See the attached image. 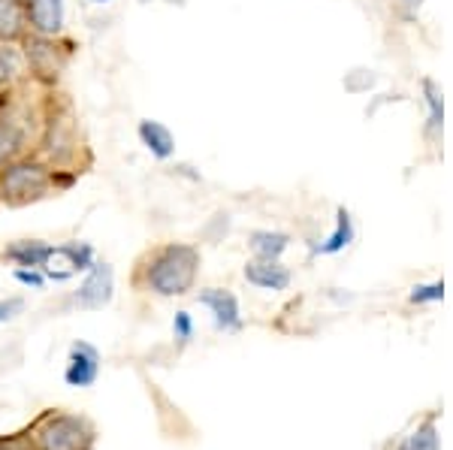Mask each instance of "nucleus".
<instances>
[{
    "instance_id": "2",
    "label": "nucleus",
    "mask_w": 453,
    "mask_h": 450,
    "mask_svg": "<svg viewBox=\"0 0 453 450\" xmlns=\"http://www.w3.org/2000/svg\"><path fill=\"white\" fill-rule=\"evenodd\" d=\"M31 91L34 82L0 100V172L21 157L34 155L40 142L46 88H42V97H31Z\"/></svg>"
},
{
    "instance_id": "5",
    "label": "nucleus",
    "mask_w": 453,
    "mask_h": 450,
    "mask_svg": "<svg viewBox=\"0 0 453 450\" xmlns=\"http://www.w3.org/2000/svg\"><path fill=\"white\" fill-rule=\"evenodd\" d=\"M27 441L34 450H94L97 430L91 420L73 411H46L36 417Z\"/></svg>"
},
{
    "instance_id": "7",
    "label": "nucleus",
    "mask_w": 453,
    "mask_h": 450,
    "mask_svg": "<svg viewBox=\"0 0 453 450\" xmlns=\"http://www.w3.org/2000/svg\"><path fill=\"white\" fill-rule=\"evenodd\" d=\"M94 260H97V254H94V245H88V242L52 245V254H49L42 272H46L49 281L64 285V281H70L73 275H79V272L85 275L94 266Z\"/></svg>"
},
{
    "instance_id": "23",
    "label": "nucleus",
    "mask_w": 453,
    "mask_h": 450,
    "mask_svg": "<svg viewBox=\"0 0 453 450\" xmlns=\"http://www.w3.org/2000/svg\"><path fill=\"white\" fill-rule=\"evenodd\" d=\"M12 278H16L21 287H31V290H46V285H49L46 272L34 270V266H16V270H12Z\"/></svg>"
},
{
    "instance_id": "18",
    "label": "nucleus",
    "mask_w": 453,
    "mask_h": 450,
    "mask_svg": "<svg viewBox=\"0 0 453 450\" xmlns=\"http://www.w3.org/2000/svg\"><path fill=\"white\" fill-rule=\"evenodd\" d=\"M25 36V4L21 0H0V42H21Z\"/></svg>"
},
{
    "instance_id": "4",
    "label": "nucleus",
    "mask_w": 453,
    "mask_h": 450,
    "mask_svg": "<svg viewBox=\"0 0 453 450\" xmlns=\"http://www.w3.org/2000/svg\"><path fill=\"white\" fill-rule=\"evenodd\" d=\"M79 151H85L82 133H79L76 112L67 100H61L55 91H46V103H42V130L36 151L42 161H49L58 170L82 172L79 164Z\"/></svg>"
},
{
    "instance_id": "17",
    "label": "nucleus",
    "mask_w": 453,
    "mask_h": 450,
    "mask_svg": "<svg viewBox=\"0 0 453 450\" xmlns=\"http://www.w3.org/2000/svg\"><path fill=\"white\" fill-rule=\"evenodd\" d=\"M248 248L257 260H281L284 251L290 248V236L281 230H254L248 236Z\"/></svg>"
},
{
    "instance_id": "9",
    "label": "nucleus",
    "mask_w": 453,
    "mask_h": 450,
    "mask_svg": "<svg viewBox=\"0 0 453 450\" xmlns=\"http://www.w3.org/2000/svg\"><path fill=\"white\" fill-rule=\"evenodd\" d=\"M196 302H200L203 309L211 315V324H215L218 332H224V336H233V332H242V306H239L236 294L226 287H206L200 290V296H196Z\"/></svg>"
},
{
    "instance_id": "27",
    "label": "nucleus",
    "mask_w": 453,
    "mask_h": 450,
    "mask_svg": "<svg viewBox=\"0 0 453 450\" xmlns=\"http://www.w3.org/2000/svg\"><path fill=\"white\" fill-rule=\"evenodd\" d=\"M94 6H106V4H112V0H91Z\"/></svg>"
},
{
    "instance_id": "22",
    "label": "nucleus",
    "mask_w": 453,
    "mask_h": 450,
    "mask_svg": "<svg viewBox=\"0 0 453 450\" xmlns=\"http://www.w3.org/2000/svg\"><path fill=\"white\" fill-rule=\"evenodd\" d=\"M408 300L414 306H429V302H441L444 300V281H433V285H418L411 287V296Z\"/></svg>"
},
{
    "instance_id": "19",
    "label": "nucleus",
    "mask_w": 453,
    "mask_h": 450,
    "mask_svg": "<svg viewBox=\"0 0 453 450\" xmlns=\"http://www.w3.org/2000/svg\"><path fill=\"white\" fill-rule=\"evenodd\" d=\"M420 91H423V103H426V130H429V136H438V133H441V127H444V97H441V88H438L433 79H423Z\"/></svg>"
},
{
    "instance_id": "12",
    "label": "nucleus",
    "mask_w": 453,
    "mask_h": 450,
    "mask_svg": "<svg viewBox=\"0 0 453 450\" xmlns=\"http://www.w3.org/2000/svg\"><path fill=\"white\" fill-rule=\"evenodd\" d=\"M25 85H31V72L21 42H0V100L21 91Z\"/></svg>"
},
{
    "instance_id": "11",
    "label": "nucleus",
    "mask_w": 453,
    "mask_h": 450,
    "mask_svg": "<svg viewBox=\"0 0 453 450\" xmlns=\"http://www.w3.org/2000/svg\"><path fill=\"white\" fill-rule=\"evenodd\" d=\"M100 378V351L88 342H73L67 362H64V381L67 387H94Z\"/></svg>"
},
{
    "instance_id": "26",
    "label": "nucleus",
    "mask_w": 453,
    "mask_h": 450,
    "mask_svg": "<svg viewBox=\"0 0 453 450\" xmlns=\"http://www.w3.org/2000/svg\"><path fill=\"white\" fill-rule=\"evenodd\" d=\"M140 4H170V6H185V0H140Z\"/></svg>"
},
{
    "instance_id": "28",
    "label": "nucleus",
    "mask_w": 453,
    "mask_h": 450,
    "mask_svg": "<svg viewBox=\"0 0 453 450\" xmlns=\"http://www.w3.org/2000/svg\"><path fill=\"white\" fill-rule=\"evenodd\" d=\"M405 4H408V6H414V4H418V0H405Z\"/></svg>"
},
{
    "instance_id": "24",
    "label": "nucleus",
    "mask_w": 453,
    "mask_h": 450,
    "mask_svg": "<svg viewBox=\"0 0 453 450\" xmlns=\"http://www.w3.org/2000/svg\"><path fill=\"white\" fill-rule=\"evenodd\" d=\"M21 306H25V302H21L19 296H12V300H0V324L12 321V317L21 311Z\"/></svg>"
},
{
    "instance_id": "25",
    "label": "nucleus",
    "mask_w": 453,
    "mask_h": 450,
    "mask_svg": "<svg viewBox=\"0 0 453 450\" xmlns=\"http://www.w3.org/2000/svg\"><path fill=\"white\" fill-rule=\"evenodd\" d=\"M0 450H34L27 435H12V439H0Z\"/></svg>"
},
{
    "instance_id": "8",
    "label": "nucleus",
    "mask_w": 453,
    "mask_h": 450,
    "mask_svg": "<svg viewBox=\"0 0 453 450\" xmlns=\"http://www.w3.org/2000/svg\"><path fill=\"white\" fill-rule=\"evenodd\" d=\"M115 296V270L106 260H94V266L85 272V278L79 281V290L73 294V302L85 311L106 309Z\"/></svg>"
},
{
    "instance_id": "6",
    "label": "nucleus",
    "mask_w": 453,
    "mask_h": 450,
    "mask_svg": "<svg viewBox=\"0 0 453 450\" xmlns=\"http://www.w3.org/2000/svg\"><path fill=\"white\" fill-rule=\"evenodd\" d=\"M21 52H25L31 82L36 88L52 91L73 61V40H67V36L27 34L25 40H21Z\"/></svg>"
},
{
    "instance_id": "21",
    "label": "nucleus",
    "mask_w": 453,
    "mask_h": 450,
    "mask_svg": "<svg viewBox=\"0 0 453 450\" xmlns=\"http://www.w3.org/2000/svg\"><path fill=\"white\" fill-rule=\"evenodd\" d=\"M194 332H196V324H194L191 311H185V309L175 311V317H173V339H175V345H179V347L191 345Z\"/></svg>"
},
{
    "instance_id": "13",
    "label": "nucleus",
    "mask_w": 453,
    "mask_h": 450,
    "mask_svg": "<svg viewBox=\"0 0 453 450\" xmlns=\"http://www.w3.org/2000/svg\"><path fill=\"white\" fill-rule=\"evenodd\" d=\"M245 281L257 290H266V294H281V290L290 287L294 281V272L281 263V260H257L251 257L245 263Z\"/></svg>"
},
{
    "instance_id": "14",
    "label": "nucleus",
    "mask_w": 453,
    "mask_h": 450,
    "mask_svg": "<svg viewBox=\"0 0 453 450\" xmlns=\"http://www.w3.org/2000/svg\"><path fill=\"white\" fill-rule=\"evenodd\" d=\"M136 140H140L142 149L160 164H166V161H173V157H175V136H173V130L164 125V121L142 118L140 125H136Z\"/></svg>"
},
{
    "instance_id": "1",
    "label": "nucleus",
    "mask_w": 453,
    "mask_h": 450,
    "mask_svg": "<svg viewBox=\"0 0 453 450\" xmlns=\"http://www.w3.org/2000/svg\"><path fill=\"white\" fill-rule=\"evenodd\" d=\"M200 266H203V254L191 242L155 245V248H149L136 260L134 287L142 290V294L160 296V300L185 296L188 290H194Z\"/></svg>"
},
{
    "instance_id": "3",
    "label": "nucleus",
    "mask_w": 453,
    "mask_h": 450,
    "mask_svg": "<svg viewBox=\"0 0 453 450\" xmlns=\"http://www.w3.org/2000/svg\"><path fill=\"white\" fill-rule=\"evenodd\" d=\"M79 172L58 170L40 155H27L0 172V202L10 209L31 206L76 185Z\"/></svg>"
},
{
    "instance_id": "20",
    "label": "nucleus",
    "mask_w": 453,
    "mask_h": 450,
    "mask_svg": "<svg viewBox=\"0 0 453 450\" xmlns=\"http://www.w3.org/2000/svg\"><path fill=\"white\" fill-rule=\"evenodd\" d=\"M393 450H438L435 420H426V423H420L418 430H414L411 435H405V439H402Z\"/></svg>"
},
{
    "instance_id": "15",
    "label": "nucleus",
    "mask_w": 453,
    "mask_h": 450,
    "mask_svg": "<svg viewBox=\"0 0 453 450\" xmlns=\"http://www.w3.org/2000/svg\"><path fill=\"white\" fill-rule=\"evenodd\" d=\"M357 230H354V217H350L348 209H335V227L330 230V236L320 239L318 245H311V254H320V257H333V254H342L354 242Z\"/></svg>"
},
{
    "instance_id": "16",
    "label": "nucleus",
    "mask_w": 453,
    "mask_h": 450,
    "mask_svg": "<svg viewBox=\"0 0 453 450\" xmlns=\"http://www.w3.org/2000/svg\"><path fill=\"white\" fill-rule=\"evenodd\" d=\"M52 254V245L42 242V239H19V242L6 245L4 248V260L16 266H34V270H42Z\"/></svg>"
},
{
    "instance_id": "10",
    "label": "nucleus",
    "mask_w": 453,
    "mask_h": 450,
    "mask_svg": "<svg viewBox=\"0 0 453 450\" xmlns=\"http://www.w3.org/2000/svg\"><path fill=\"white\" fill-rule=\"evenodd\" d=\"M27 34L64 36L67 34V0H21Z\"/></svg>"
}]
</instances>
